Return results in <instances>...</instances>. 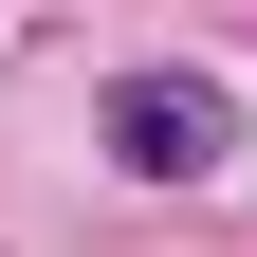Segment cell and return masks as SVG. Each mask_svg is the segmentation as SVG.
I'll list each match as a JSON object with an SVG mask.
<instances>
[{
  "label": "cell",
  "mask_w": 257,
  "mask_h": 257,
  "mask_svg": "<svg viewBox=\"0 0 257 257\" xmlns=\"http://www.w3.org/2000/svg\"><path fill=\"white\" fill-rule=\"evenodd\" d=\"M220 147H239L220 74H110V166H128V184H202Z\"/></svg>",
  "instance_id": "1"
}]
</instances>
